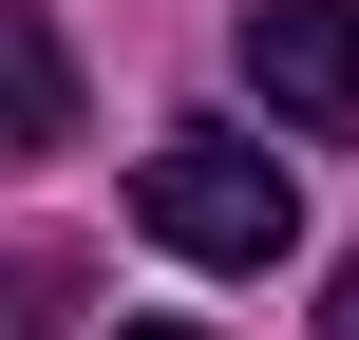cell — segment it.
Masks as SVG:
<instances>
[{
    "label": "cell",
    "instance_id": "4",
    "mask_svg": "<svg viewBox=\"0 0 359 340\" xmlns=\"http://www.w3.org/2000/svg\"><path fill=\"white\" fill-rule=\"evenodd\" d=\"M0 340H57V265H0Z\"/></svg>",
    "mask_w": 359,
    "mask_h": 340
},
{
    "label": "cell",
    "instance_id": "5",
    "mask_svg": "<svg viewBox=\"0 0 359 340\" xmlns=\"http://www.w3.org/2000/svg\"><path fill=\"white\" fill-rule=\"evenodd\" d=\"M322 340H359V246H341V284H322Z\"/></svg>",
    "mask_w": 359,
    "mask_h": 340
},
{
    "label": "cell",
    "instance_id": "1",
    "mask_svg": "<svg viewBox=\"0 0 359 340\" xmlns=\"http://www.w3.org/2000/svg\"><path fill=\"white\" fill-rule=\"evenodd\" d=\"M133 227H151L170 265H227V284H265V265L303 246V170H284L265 132L189 114V132H151V151H133Z\"/></svg>",
    "mask_w": 359,
    "mask_h": 340
},
{
    "label": "cell",
    "instance_id": "3",
    "mask_svg": "<svg viewBox=\"0 0 359 340\" xmlns=\"http://www.w3.org/2000/svg\"><path fill=\"white\" fill-rule=\"evenodd\" d=\"M38 151H76V57L38 0H0V170H38Z\"/></svg>",
    "mask_w": 359,
    "mask_h": 340
},
{
    "label": "cell",
    "instance_id": "6",
    "mask_svg": "<svg viewBox=\"0 0 359 340\" xmlns=\"http://www.w3.org/2000/svg\"><path fill=\"white\" fill-rule=\"evenodd\" d=\"M114 340H208V322H114Z\"/></svg>",
    "mask_w": 359,
    "mask_h": 340
},
{
    "label": "cell",
    "instance_id": "2",
    "mask_svg": "<svg viewBox=\"0 0 359 340\" xmlns=\"http://www.w3.org/2000/svg\"><path fill=\"white\" fill-rule=\"evenodd\" d=\"M246 95L284 132H359V0H246Z\"/></svg>",
    "mask_w": 359,
    "mask_h": 340
}]
</instances>
